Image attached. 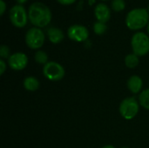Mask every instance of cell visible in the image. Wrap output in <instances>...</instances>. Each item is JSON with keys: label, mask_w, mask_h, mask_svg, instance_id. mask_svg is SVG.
I'll return each instance as SVG.
<instances>
[{"label": "cell", "mask_w": 149, "mask_h": 148, "mask_svg": "<svg viewBox=\"0 0 149 148\" xmlns=\"http://www.w3.org/2000/svg\"><path fill=\"white\" fill-rule=\"evenodd\" d=\"M28 17L30 22L38 28L45 27L52 21L51 10L46 4L40 2H35L30 5Z\"/></svg>", "instance_id": "obj_1"}, {"label": "cell", "mask_w": 149, "mask_h": 148, "mask_svg": "<svg viewBox=\"0 0 149 148\" xmlns=\"http://www.w3.org/2000/svg\"><path fill=\"white\" fill-rule=\"evenodd\" d=\"M148 21V10L144 8H136L130 10L126 17V24L132 31H138L144 28Z\"/></svg>", "instance_id": "obj_2"}, {"label": "cell", "mask_w": 149, "mask_h": 148, "mask_svg": "<svg viewBox=\"0 0 149 148\" xmlns=\"http://www.w3.org/2000/svg\"><path fill=\"white\" fill-rule=\"evenodd\" d=\"M132 49L138 57H142L149 52V37L144 32H136L132 37Z\"/></svg>", "instance_id": "obj_3"}, {"label": "cell", "mask_w": 149, "mask_h": 148, "mask_svg": "<svg viewBox=\"0 0 149 148\" xmlns=\"http://www.w3.org/2000/svg\"><path fill=\"white\" fill-rule=\"evenodd\" d=\"M139 109L140 104L134 97H128L124 99L119 107L120 115L127 120H133L139 113Z\"/></svg>", "instance_id": "obj_4"}, {"label": "cell", "mask_w": 149, "mask_h": 148, "mask_svg": "<svg viewBox=\"0 0 149 148\" xmlns=\"http://www.w3.org/2000/svg\"><path fill=\"white\" fill-rule=\"evenodd\" d=\"M45 33L40 28L38 27H32L29 29L25 34V44L32 50H38L41 48L45 43Z\"/></svg>", "instance_id": "obj_5"}, {"label": "cell", "mask_w": 149, "mask_h": 148, "mask_svg": "<svg viewBox=\"0 0 149 148\" xmlns=\"http://www.w3.org/2000/svg\"><path fill=\"white\" fill-rule=\"evenodd\" d=\"M28 14L23 5L16 4L10 10V19L11 24L17 28H23L27 24Z\"/></svg>", "instance_id": "obj_6"}, {"label": "cell", "mask_w": 149, "mask_h": 148, "mask_svg": "<svg viewBox=\"0 0 149 148\" xmlns=\"http://www.w3.org/2000/svg\"><path fill=\"white\" fill-rule=\"evenodd\" d=\"M43 74L51 81H59L65 77V69L60 64L54 61H49L44 65Z\"/></svg>", "instance_id": "obj_7"}, {"label": "cell", "mask_w": 149, "mask_h": 148, "mask_svg": "<svg viewBox=\"0 0 149 148\" xmlns=\"http://www.w3.org/2000/svg\"><path fill=\"white\" fill-rule=\"evenodd\" d=\"M67 36L75 42H84L89 37V31L86 27L81 24H73L67 30Z\"/></svg>", "instance_id": "obj_8"}, {"label": "cell", "mask_w": 149, "mask_h": 148, "mask_svg": "<svg viewBox=\"0 0 149 148\" xmlns=\"http://www.w3.org/2000/svg\"><path fill=\"white\" fill-rule=\"evenodd\" d=\"M28 64V57L24 52H16L8 58V65L13 71H22Z\"/></svg>", "instance_id": "obj_9"}, {"label": "cell", "mask_w": 149, "mask_h": 148, "mask_svg": "<svg viewBox=\"0 0 149 148\" xmlns=\"http://www.w3.org/2000/svg\"><path fill=\"white\" fill-rule=\"evenodd\" d=\"M94 15L99 22L106 24L111 17V10L107 4L100 3L95 6Z\"/></svg>", "instance_id": "obj_10"}, {"label": "cell", "mask_w": 149, "mask_h": 148, "mask_svg": "<svg viewBox=\"0 0 149 148\" xmlns=\"http://www.w3.org/2000/svg\"><path fill=\"white\" fill-rule=\"evenodd\" d=\"M143 86V81L142 79L137 76V75H133L131 76L128 80H127V88L132 93H139Z\"/></svg>", "instance_id": "obj_11"}, {"label": "cell", "mask_w": 149, "mask_h": 148, "mask_svg": "<svg viewBox=\"0 0 149 148\" xmlns=\"http://www.w3.org/2000/svg\"><path fill=\"white\" fill-rule=\"evenodd\" d=\"M47 36H48L50 42L54 44L61 43L65 38V35L62 30H60L59 28H56V27L49 28L47 30Z\"/></svg>", "instance_id": "obj_12"}, {"label": "cell", "mask_w": 149, "mask_h": 148, "mask_svg": "<svg viewBox=\"0 0 149 148\" xmlns=\"http://www.w3.org/2000/svg\"><path fill=\"white\" fill-rule=\"evenodd\" d=\"M24 87L29 92H35L39 88V81L35 77H26L24 80Z\"/></svg>", "instance_id": "obj_13"}, {"label": "cell", "mask_w": 149, "mask_h": 148, "mask_svg": "<svg viewBox=\"0 0 149 148\" xmlns=\"http://www.w3.org/2000/svg\"><path fill=\"white\" fill-rule=\"evenodd\" d=\"M139 63H140L139 57L134 53H130L127 55L125 58V65L128 68H131V69L135 68L139 65Z\"/></svg>", "instance_id": "obj_14"}, {"label": "cell", "mask_w": 149, "mask_h": 148, "mask_svg": "<svg viewBox=\"0 0 149 148\" xmlns=\"http://www.w3.org/2000/svg\"><path fill=\"white\" fill-rule=\"evenodd\" d=\"M139 103L143 108L149 110V88L142 91L140 93Z\"/></svg>", "instance_id": "obj_15"}, {"label": "cell", "mask_w": 149, "mask_h": 148, "mask_svg": "<svg viewBox=\"0 0 149 148\" xmlns=\"http://www.w3.org/2000/svg\"><path fill=\"white\" fill-rule=\"evenodd\" d=\"M35 61L39 65H45L48 63V55L44 51H38L34 55Z\"/></svg>", "instance_id": "obj_16"}, {"label": "cell", "mask_w": 149, "mask_h": 148, "mask_svg": "<svg viewBox=\"0 0 149 148\" xmlns=\"http://www.w3.org/2000/svg\"><path fill=\"white\" fill-rule=\"evenodd\" d=\"M107 27L105 23L97 21L93 24V31H94L95 34H97V35H103L107 31Z\"/></svg>", "instance_id": "obj_17"}, {"label": "cell", "mask_w": 149, "mask_h": 148, "mask_svg": "<svg viewBox=\"0 0 149 148\" xmlns=\"http://www.w3.org/2000/svg\"><path fill=\"white\" fill-rule=\"evenodd\" d=\"M126 8V3L124 0H113L112 1V9L114 11L120 12Z\"/></svg>", "instance_id": "obj_18"}, {"label": "cell", "mask_w": 149, "mask_h": 148, "mask_svg": "<svg viewBox=\"0 0 149 148\" xmlns=\"http://www.w3.org/2000/svg\"><path fill=\"white\" fill-rule=\"evenodd\" d=\"M10 48L5 45V44H2L0 46V57L2 59L4 58H10Z\"/></svg>", "instance_id": "obj_19"}, {"label": "cell", "mask_w": 149, "mask_h": 148, "mask_svg": "<svg viewBox=\"0 0 149 148\" xmlns=\"http://www.w3.org/2000/svg\"><path fill=\"white\" fill-rule=\"evenodd\" d=\"M6 63L4 62L3 59H0V74L3 75L4 73V72L6 71Z\"/></svg>", "instance_id": "obj_20"}, {"label": "cell", "mask_w": 149, "mask_h": 148, "mask_svg": "<svg viewBox=\"0 0 149 148\" xmlns=\"http://www.w3.org/2000/svg\"><path fill=\"white\" fill-rule=\"evenodd\" d=\"M6 10V3L3 0H0V15L3 16Z\"/></svg>", "instance_id": "obj_21"}, {"label": "cell", "mask_w": 149, "mask_h": 148, "mask_svg": "<svg viewBox=\"0 0 149 148\" xmlns=\"http://www.w3.org/2000/svg\"><path fill=\"white\" fill-rule=\"evenodd\" d=\"M57 1L63 5H70L74 3L77 0H57Z\"/></svg>", "instance_id": "obj_22"}, {"label": "cell", "mask_w": 149, "mask_h": 148, "mask_svg": "<svg viewBox=\"0 0 149 148\" xmlns=\"http://www.w3.org/2000/svg\"><path fill=\"white\" fill-rule=\"evenodd\" d=\"M17 1V3H18V4H20V5H22L23 3H26L28 0H16Z\"/></svg>", "instance_id": "obj_23"}, {"label": "cell", "mask_w": 149, "mask_h": 148, "mask_svg": "<svg viewBox=\"0 0 149 148\" xmlns=\"http://www.w3.org/2000/svg\"><path fill=\"white\" fill-rule=\"evenodd\" d=\"M101 148H116L114 147L113 146H112V145H107V146H105V147H103Z\"/></svg>", "instance_id": "obj_24"}, {"label": "cell", "mask_w": 149, "mask_h": 148, "mask_svg": "<svg viewBox=\"0 0 149 148\" xmlns=\"http://www.w3.org/2000/svg\"><path fill=\"white\" fill-rule=\"evenodd\" d=\"M95 3V0H89V4H93V3Z\"/></svg>", "instance_id": "obj_25"}, {"label": "cell", "mask_w": 149, "mask_h": 148, "mask_svg": "<svg viewBox=\"0 0 149 148\" xmlns=\"http://www.w3.org/2000/svg\"><path fill=\"white\" fill-rule=\"evenodd\" d=\"M148 34H149V23H148Z\"/></svg>", "instance_id": "obj_26"}, {"label": "cell", "mask_w": 149, "mask_h": 148, "mask_svg": "<svg viewBox=\"0 0 149 148\" xmlns=\"http://www.w3.org/2000/svg\"><path fill=\"white\" fill-rule=\"evenodd\" d=\"M121 148H129V147H121Z\"/></svg>", "instance_id": "obj_27"}, {"label": "cell", "mask_w": 149, "mask_h": 148, "mask_svg": "<svg viewBox=\"0 0 149 148\" xmlns=\"http://www.w3.org/2000/svg\"><path fill=\"white\" fill-rule=\"evenodd\" d=\"M148 13H149V5H148Z\"/></svg>", "instance_id": "obj_28"}, {"label": "cell", "mask_w": 149, "mask_h": 148, "mask_svg": "<svg viewBox=\"0 0 149 148\" xmlns=\"http://www.w3.org/2000/svg\"><path fill=\"white\" fill-rule=\"evenodd\" d=\"M103 1H107V0H103Z\"/></svg>", "instance_id": "obj_29"}]
</instances>
